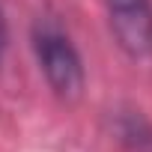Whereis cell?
Returning a JSON list of instances; mask_svg holds the SVG:
<instances>
[{
	"label": "cell",
	"instance_id": "1",
	"mask_svg": "<svg viewBox=\"0 0 152 152\" xmlns=\"http://www.w3.org/2000/svg\"><path fill=\"white\" fill-rule=\"evenodd\" d=\"M30 45H33L39 72H42L45 84L51 87V93L63 102L81 99L84 84H87V72H84L81 51L72 42L69 30L57 18L42 15V18H36V24L30 30Z\"/></svg>",
	"mask_w": 152,
	"mask_h": 152
},
{
	"label": "cell",
	"instance_id": "2",
	"mask_svg": "<svg viewBox=\"0 0 152 152\" xmlns=\"http://www.w3.org/2000/svg\"><path fill=\"white\" fill-rule=\"evenodd\" d=\"M110 36L131 60H152V0H104Z\"/></svg>",
	"mask_w": 152,
	"mask_h": 152
},
{
	"label": "cell",
	"instance_id": "3",
	"mask_svg": "<svg viewBox=\"0 0 152 152\" xmlns=\"http://www.w3.org/2000/svg\"><path fill=\"white\" fill-rule=\"evenodd\" d=\"M119 134H122V140H131L134 146H149L152 143V128L143 122V116H134V113L122 119Z\"/></svg>",
	"mask_w": 152,
	"mask_h": 152
},
{
	"label": "cell",
	"instance_id": "4",
	"mask_svg": "<svg viewBox=\"0 0 152 152\" xmlns=\"http://www.w3.org/2000/svg\"><path fill=\"white\" fill-rule=\"evenodd\" d=\"M6 51H9V24H6V12L0 6V66L6 60Z\"/></svg>",
	"mask_w": 152,
	"mask_h": 152
}]
</instances>
